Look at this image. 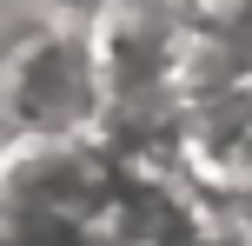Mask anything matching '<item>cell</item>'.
Here are the masks:
<instances>
[{
    "label": "cell",
    "mask_w": 252,
    "mask_h": 246,
    "mask_svg": "<svg viewBox=\"0 0 252 246\" xmlns=\"http://www.w3.org/2000/svg\"><path fill=\"white\" fill-rule=\"evenodd\" d=\"M120 160L100 133H13L0 140V220H106L120 200Z\"/></svg>",
    "instance_id": "cell-1"
},
{
    "label": "cell",
    "mask_w": 252,
    "mask_h": 246,
    "mask_svg": "<svg viewBox=\"0 0 252 246\" xmlns=\"http://www.w3.org/2000/svg\"><path fill=\"white\" fill-rule=\"evenodd\" d=\"M106 113L87 20H47L0 60V140L13 133H93Z\"/></svg>",
    "instance_id": "cell-2"
}]
</instances>
